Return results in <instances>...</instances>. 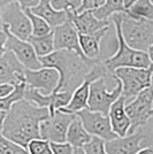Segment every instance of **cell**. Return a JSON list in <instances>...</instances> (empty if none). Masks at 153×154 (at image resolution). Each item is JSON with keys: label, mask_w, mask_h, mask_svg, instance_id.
I'll list each match as a JSON object with an SVG mask.
<instances>
[{"label": "cell", "mask_w": 153, "mask_h": 154, "mask_svg": "<svg viewBox=\"0 0 153 154\" xmlns=\"http://www.w3.org/2000/svg\"><path fill=\"white\" fill-rule=\"evenodd\" d=\"M39 61L42 67L54 68L59 72V82L53 92H73L84 79L91 67L98 62L83 58L76 52L69 50H54L50 54L39 58Z\"/></svg>", "instance_id": "7a4b0ae2"}, {"label": "cell", "mask_w": 153, "mask_h": 154, "mask_svg": "<svg viewBox=\"0 0 153 154\" xmlns=\"http://www.w3.org/2000/svg\"><path fill=\"white\" fill-rule=\"evenodd\" d=\"M2 29L5 30L7 35L5 50L12 52L15 55V58L20 61V63L24 67V69L35 70V69L42 68V63L39 61V58L36 55V53L33 51V47L30 45V43L14 36L13 33L8 31V29L5 24H2Z\"/></svg>", "instance_id": "7c38bea8"}, {"label": "cell", "mask_w": 153, "mask_h": 154, "mask_svg": "<svg viewBox=\"0 0 153 154\" xmlns=\"http://www.w3.org/2000/svg\"><path fill=\"white\" fill-rule=\"evenodd\" d=\"M124 110L130 120L128 134H133L135 130L145 125L153 115L152 88H145L135 98L127 101L124 103Z\"/></svg>", "instance_id": "8992f818"}, {"label": "cell", "mask_w": 153, "mask_h": 154, "mask_svg": "<svg viewBox=\"0 0 153 154\" xmlns=\"http://www.w3.org/2000/svg\"><path fill=\"white\" fill-rule=\"evenodd\" d=\"M6 39H7V35L4 29L0 30V55H2L6 50H5V44H6Z\"/></svg>", "instance_id": "e575fe53"}, {"label": "cell", "mask_w": 153, "mask_h": 154, "mask_svg": "<svg viewBox=\"0 0 153 154\" xmlns=\"http://www.w3.org/2000/svg\"><path fill=\"white\" fill-rule=\"evenodd\" d=\"M0 154H30L28 149L7 139L0 132Z\"/></svg>", "instance_id": "83f0119b"}, {"label": "cell", "mask_w": 153, "mask_h": 154, "mask_svg": "<svg viewBox=\"0 0 153 154\" xmlns=\"http://www.w3.org/2000/svg\"><path fill=\"white\" fill-rule=\"evenodd\" d=\"M104 2H105V0H93V8L101 6Z\"/></svg>", "instance_id": "b9f144b4"}, {"label": "cell", "mask_w": 153, "mask_h": 154, "mask_svg": "<svg viewBox=\"0 0 153 154\" xmlns=\"http://www.w3.org/2000/svg\"><path fill=\"white\" fill-rule=\"evenodd\" d=\"M93 8V0H82V6L80 7L78 12H82V11H86V9H92Z\"/></svg>", "instance_id": "d590c367"}, {"label": "cell", "mask_w": 153, "mask_h": 154, "mask_svg": "<svg viewBox=\"0 0 153 154\" xmlns=\"http://www.w3.org/2000/svg\"><path fill=\"white\" fill-rule=\"evenodd\" d=\"M126 8L123 6V0H105L101 6L92 8V13L99 20H109L115 13H124Z\"/></svg>", "instance_id": "cb8c5ba5"}, {"label": "cell", "mask_w": 153, "mask_h": 154, "mask_svg": "<svg viewBox=\"0 0 153 154\" xmlns=\"http://www.w3.org/2000/svg\"><path fill=\"white\" fill-rule=\"evenodd\" d=\"M136 0H123V6H124V8L127 9L128 7H130L133 4H134Z\"/></svg>", "instance_id": "60d3db41"}, {"label": "cell", "mask_w": 153, "mask_h": 154, "mask_svg": "<svg viewBox=\"0 0 153 154\" xmlns=\"http://www.w3.org/2000/svg\"><path fill=\"white\" fill-rule=\"evenodd\" d=\"M124 103L126 101H124L123 97L120 96L112 103L108 110V114H107L112 130L114 131L117 137L126 136L130 128V120L124 110Z\"/></svg>", "instance_id": "ffe728a7"}, {"label": "cell", "mask_w": 153, "mask_h": 154, "mask_svg": "<svg viewBox=\"0 0 153 154\" xmlns=\"http://www.w3.org/2000/svg\"><path fill=\"white\" fill-rule=\"evenodd\" d=\"M52 149V154H71L73 152V146L68 141H62V143H50Z\"/></svg>", "instance_id": "1f68e13d"}, {"label": "cell", "mask_w": 153, "mask_h": 154, "mask_svg": "<svg viewBox=\"0 0 153 154\" xmlns=\"http://www.w3.org/2000/svg\"><path fill=\"white\" fill-rule=\"evenodd\" d=\"M2 29V22H1V20H0V30Z\"/></svg>", "instance_id": "7bdbcfd3"}, {"label": "cell", "mask_w": 153, "mask_h": 154, "mask_svg": "<svg viewBox=\"0 0 153 154\" xmlns=\"http://www.w3.org/2000/svg\"><path fill=\"white\" fill-rule=\"evenodd\" d=\"M70 97H71L70 91H58V92H52L50 94H44L40 91L26 85L23 99L30 101L38 107L47 108L50 112V115H52L58 108L64 107L68 103Z\"/></svg>", "instance_id": "5bb4252c"}, {"label": "cell", "mask_w": 153, "mask_h": 154, "mask_svg": "<svg viewBox=\"0 0 153 154\" xmlns=\"http://www.w3.org/2000/svg\"><path fill=\"white\" fill-rule=\"evenodd\" d=\"M145 139V132L138 128L133 134L105 140V151L108 154H136L142 148V141Z\"/></svg>", "instance_id": "9a60e30c"}, {"label": "cell", "mask_w": 153, "mask_h": 154, "mask_svg": "<svg viewBox=\"0 0 153 154\" xmlns=\"http://www.w3.org/2000/svg\"><path fill=\"white\" fill-rule=\"evenodd\" d=\"M107 71L108 70L106 69V67L104 66V63L96 62L91 67L89 72L85 75V77H84L83 81L81 82V84L73 90L71 97H70L68 103L64 107L58 108L57 110L64 112V113H69V114H75L78 110L86 108L88 99H89L90 84H91V82H93L95 79H97V78L105 76L107 74Z\"/></svg>", "instance_id": "ba28073f"}, {"label": "cell", "mask_w": 153, "mask_h": 154, "mask_svg": "<svg viewBox=\"0 0 153 154\" xmlns=\"http://www.w3.org/2000/svg\"><path fill=\"white\" fill-rule=\"evenodd\" d=\"M83 151L85 154H108L105 151V140L92 136L89 143L83 146Z\"/></svg>", "instance_id": "4dcf8cb0"}, {"label": "cell", "mask_w": 153, "mask_h": 154, "mask_svg": "<svg viewBox=\"0 0 153 154\" xmlns=\"http://www.w3.org/2000/svg\"><path fill=\"white\" fill-rule=\"evenodd\" d=\"M122 19V13L113 14L109 21L114 24L117 51L112 57L104 61V66L109 72H113L116 68L120 67H134V68H148L152 67V58L147 52L137 51L127 45L122 37L120 22Z\"/></svg>", "instance_id": "3957f363"}, {"label": "cell", "mask_w": 153, "mask_h": 154, "mask_svg": "<svg viewBox=\"0 0 153 154\" xmlns=\"http://www.w3.org/2000/svg\"><path fill=\"white\" fill-rule=\"evenodd\" d=\"M53 8L58 11H66L77 13L82 6V0H50Z\"/></svg>", "instance_id": "f546056e"}, {"label": "cell", "mask_w": 153, "mask_h": 154, "mask_svg": "<svg viewBox=\"0 0 153 154\" xmlns=\"http://www.w3.org/2000/svg\"><path fill=\"white\" fill-rule=\"evenodd\" d=\"M23 11L26 12L27 16L30 20V23H31V35H33V36H43V35H46V33L52 31V28L48 26V23L45 20L39 17L38 15L33 14L29 8L23 9Z\"/></svg>", "instance_id": "4316f807"}, {"label": "cell", "mask_w": 153, "mask_h": 154, "mask_svg": "<svg viewBox=\"0 0 153 154\" xmlns=\"http://www.w3.org/2000/svg\"><path fill=\"white\" fill-rule=\"evenodd\" d=\"M33 14L38 15L39 17L45 20L48 26L52 29L55 26L62 24L68 20V15L66 11H58L55 8H53L50 2V0H39V2L35 7L30 8Z\"/></svg>", "instance_id": "44dd1931"}, {"label": "cell", "mask_w": 153, "mask_h": 154, "mask_svg": "<svg viewBox=\"0 0 153 154\" xmlns=\"http://www.w3.org/2000/svg\"><path fill=\"white\" fill-rule=\"evenodd\" d=\"M71 154H85L83 151V147H74Z\"/></svg>", "instance_id": "ab89813d"}, {"label": "cell", "mask_w": 153, "mask_h": 154, "mask_svg": "<svg viewBox=\"0 0 153 154\" xmlns=\"http://www.w3.org/2000/svg\"><path fill=\"white\" fill-rule=\"evenodd\" d=\"M76 114L64 113L55 110L52 115L46 117L39 124V136L50 143H62L66 141V134L70 122Z\"/></svg>", "instance_id": "30bf717a"}, {"label": "cell", "mask_w": 153, "mask_h": 154, "mask_svg": "<svg viewBox=\"0 0 153 154\" xmlns=\"http://www.w3.org/2000/svg\"><path fill=\"white\" fill-rule=\"evenodd\" d=\"M59 82V72L54 68L42 67L39 69H24V83L27 86L36 89L44 94H50L55 90Z\"/></svg>", "instance_id": "4fadbf2b"}, {"label": "cell", "mask_w": 153, "mask_h": 154, "mask_svg": "<svg viewBox=\"0 0 153 154\" xmlns=\"http://www.w3.org/2000/svg\"><path fill=\"white\" fill-rule=\"evenodd\" d=\"M68 20L73 23L78 33H93V32L100 30L102 28L111 24L109 20H99L92 13V9H86L82 11L80 13H73V12H67Z\"/></svg>", "instance_id": "ac0fdd59"}, {"label": "cell", "mask_w": 153, "mask_h": 154, "mask_svg": "<svg viewBox=\"0 0 153 154\" xmlns=\"http://www.w3.org/2000/svg\"><path fill=\"white\" fill-rule=\"evenodd\" d=\"M19 4L22 9H27V8H32L35 7L39 2V0H15Z\"/></svg>", "instance_id": "d6a6232c"}, {"label": "cell", "mask_w": 153, "mask_h": 154, "mask_svg": "<svg viewBox=\"0 0 153 154\" xmlns=\"http://www.w3.org/2000/svg\"><path fill=\"white\" fill-rule=\"evenodd\" d=\"M122 86L121 96L127 103L137 96L142 90L151 86L152 84V67L148 68H134L120 67L113 72Z\"/></svg>", "instance_id": "5b68a950"}, {"label": "cell", "mask_w": 153, "mask_h": 154, "mask_svg": "<svg viewBox=\"0 0 153 154\" xmlns=\"http://www.w3.org/2000/svg\"><path fill=\"white\" fill-rule=\"evenodd\" d=\"M114 79L116 84H115L114 89L111 91L107 89L105 76L99 77V78L95 79L93 82H91L86 108L90 110H95V112H100L105 115L108 114V110L112 103L121 96L122 92L120 81L116 77H114Z\"/></svg>", "instance_id": "52a82bcc"}, {"label": "cell", "mask_w": 153, "mask_h": 154, "mask_svg": "<svg viewBox=\"0 0 153 154\" xmlns=\"http://www.w3.org/2000/svg\"><path fill=\"white\" fill-rule=\"evenodd\" d=\"M15 0H0V11L4 8V7H6L7 5H9L11 2H13Z\"/></svg>", "instance_id": "f35d334b"}, {"label": "cell", "mask_w": 153, "mask_h": 154, "mask_svg": "<svg viewBox=\"0 0 153 154\" xmlns=\"http://www.w3.org/2000/svg\"><path fill=\"white\" fill-rule=\"evenodd\" d=\"M92 136L88 134L84 129L81 120L77 115L73 119L66 134V141H68L73 147H83L86 143H89Z\"/></svg>", "instance_id": "7402d4cb"}, {"label": "cell", "mask_w": 153, "mask_h": 154, "mask_svg": "<svg viewBox=\"0 0 153 154\" xmlns=\"http://www.w3.org/2000/svg\"><path fill=\"white\" fill-rule=\"evenodd\" d=\"M124 13L134 19H146L153 21L152 0H136Z\"/></svg>", "instance_id": "d4e9b609"}, {"label": "cell", "mask_w": 153, "mask_h": 154, "mask_svg": "<svg viewBox=\"0 0 153 154\" xmlns=\"http://www.w3.org/2000/svg\"><path fill=\"white\" fill-rule=\"evenodd\" d=\"M27 42L30 43L33 47V51L38 58L45 57L54 51V40H53V31L48 32L43 36H33L30 35Z\"/></svg>", "instance_id": "603a6c76"}, {"label": "cell", "mask_w": 153, "mask_h": 154, "mask_svg": "<svg viewBox=\"0 0 153 154\" xmlns=\"http://www.w3.org/2000/svg\"><path fill=\"white\" fill-rule=\"evenodd\" d=\"M120 29L124 42L131 48L143 52H148L153 48L152 20L134 19L122 13Z\"/></svg>", "instance_id": "277c9868"}, {"label": "cell", "mask_w": 153, "mask_h": 154, "mask_svg": "<svg viewBox=\"0 0 153 154\" xmlns=\"http://www.w3.org/2000/svg\"><path fill=\"white\" fill-rule=\"evenodd\" d=\"M50 116L47 108L38 107L26 99L14 103L7 112L1 134L15 144L27 147L28 143L40 138L39 124Z\"/></svg>", "instance_id": "6da1fadb"}, {"label": "cell", "mask_w": 153, "mask_h": 154, "mask_svg": "<svg viewBox=\"0 0 153 154\" xmlns=\"http://www.w3.org/2000/svg\"><path fill=\"white\" fill-rule=\"evenodd\" d=\"M0 20L8 31L22 40H27L31 35V23L26 12L16 1L11 2L0 11Z\"/></svg>", "instance_id": "9c48e42d"}, {"label": "cell", "mask_w": 153, "mask_h": 154, "mask_svg": "<svg viewBox=\"0 0 153 154\" xmlns=\"http://www.w3.org/2000/svg\"><path fill=\"white\" fill-rule=\"evenodd\" d=\"M6 114H7V112L0 109V132H1V130H2V125H4V121H5Z\"/></svg>", "instance_id": "74e56055"}, {"label": "cell", "mask_w": 153, "mask_h": 154, "mask_svg": "<svg viewBox=\"0 0 153 154\" xmlns=\"http://www.w3.org/2000/svg\"><path fill=\"white\" fill-rule=\"evenodd\" d=\"M27 149L30 154H52L50 141L43 138H35L28 143Z\"/></svg>", "instance_id": "f1b7e54d"}, {"label": "cell", "mask_w": 153, "mask_h": 154, "mask_svg": "<svg viewBox=\"0 0 153 154\" xmlns=\"http://www.w3.org/2000/svg\"><path fill=\"white\" fill-rule=\"evenodd\" d=\"M136 154H153V149H152V147H150V146H147V147H142Z\"/></svg>", "instance_id": "8d00e7d4"}, {"label": "cell", "mask_w": 153, "mask_h": 154, "mask_svg": "<svg viewBox=\"0 0 153 154\" xmlns=\"http://www.w3.org/2000/svg\"><path fill=\"white\" fill-rule=\"evenodd\" d=\"M75 114L81 120L84 129L89 135L99 137L104 140H109L117 137L112 130L108 115H105L100 112L90 110L88 108L81 109Z\"/></svg>", "instance_id": "8fae6325"}, {"label": "cell", "mask_w": 153, "mask_h": 154, "mask_svg": "<svg viewBox=\"0 0 153 154\" xmlns=\"http://www.w3.org/2000/svg\"><path fill=\"white\" fill-rule=\"evenodd\" d=\"M24 90H26V83L24 82L14 85L13 91L8 96L0 98V109L8 112L14 103H16V101L24 98Z\"/></svg>", "instance_id": "484cf974"}, {"label": "cell", "mask_w": 153, "mask_h": 154, "mask_svg": "<svg viewBox=\"0 0 153 154\" xmlns=\"http://www.w3.org/2000/svg\"><path fill=\"white\" fill-rule=\"evenodd\" d=\"M52 31L54 40V50H69L76 52L77 54L85 58L80 47L78 32L69 20H67L62 24L53 28Z\"/></svg>", "instance_id": "2e32d148"}, {"label": "cell", "mask_w": 153, "mask_h": 154, "mask_svg": "<svg viewBox=\"0 0 153 154\" xmlns=\"http://www.w3.org/2000/svg\"><path fill=\"white\" fill-rule=\"evenodd\" d=\"M13 89H14V85H12V84H8V83L0 84V98L8 96L13 91Z\"/></svg>", "instance_id": "836d02e7"}, {"label": "cell", "mask_w": 153, "mask_h": 154, "mask_svg": "<svg viewBox=\"0 0 153 154\" xmlns=\"http://www.w3.org/2000/svg\"><path fill=\"white\" fill-rule=\"evenodd\" d=\"M24 82V67L12 52L6 51L0 55V84L16 85Z\"/></svg>", "instance_id": "e0dca14e"}, {"label": "cell", "mask_w": 153, "mask_h": 154, "mask_svg": "<svg viewBox=\"0 0 153 154\" xmlns=\"http://www.w3.org/2000/svg\"><path fill=\"white\" fill-rule=\"evenodd\" d=\"M109 29H111V24L93 33H88V35L78 33L80 47L85 58L89 60H93V61H98V58L100 55L101 40L108 33Z\"/></svg>", "instance_id": "d6986e66"}]
</instances>
